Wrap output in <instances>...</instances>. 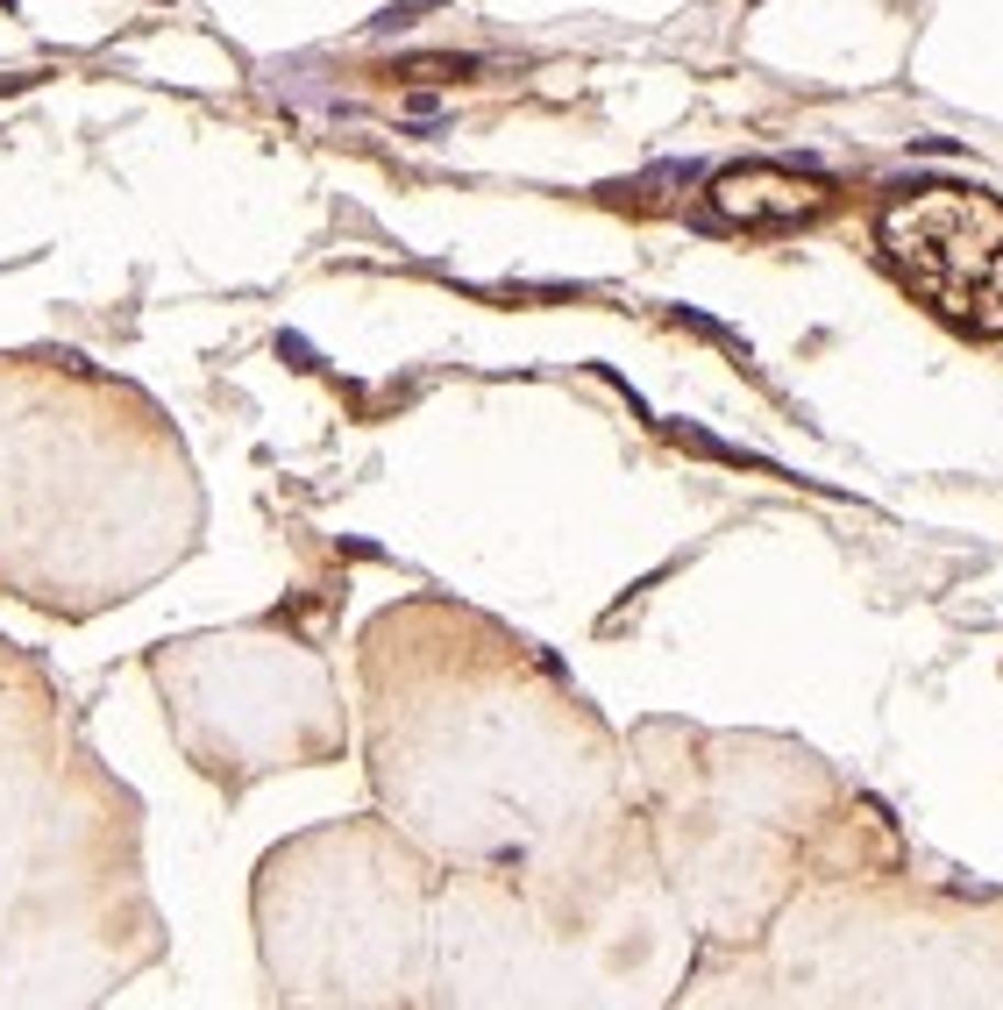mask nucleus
I'll list each match as a JSON object with an SVG mask.
<instances>
[{
	"instance_id": "1",
	"label": "nucleus",
	"mask_w": 1003,
	"mask_h": 1010,
	"mask_svg": "<svg viewBox=\"0 0 1003 1010\" xmlns=\"http://www.w3.org/2000/svg\"><path fill=\"white\" fill-rule=\"evenodd\" d=\"M882 249L918 299L968 335H1003V200L947 178H911L882 207Z\"/></svg>"
},
{
	"instance_id": "2",
	"label": "nucleus",
	"mask_w": 1003,
	"mask_h": 1010,
	"mask_svg": "<svg viewBox=\"0 0 1003 1010\" xmlns=\"http://www.w3.org/2000/svg\"><path fill=\"white\" fill-rule=\"evenodd\" d=\"M826 207V186L798 171H776V164H747V171H726L712 186V214L740 221V229H790V221L818 214Z\"/></svg>"
}]
</instances>
